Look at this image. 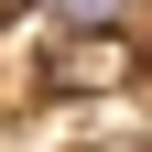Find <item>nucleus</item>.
<instances>
[{
  "label": "nucleus",
  "mask_w": 152,
  "mask_h": 152,
  "mask_svg": "<svg viewBox=\"0 0 152 152\" xmlns=\"http://www.w3.org/2000/svg\"><path fill=\"white\" fill-rule=\"evenodd\" d=\"M33 11H44L54 33H130V11H141V0H33Z\"/></svg>",
  "instance_id": "1"
},
{
  "label": "nucleus",
  "mask_w": 152,
  "mask_h": 152,
  "mask_svg": "<svg viewBox=\"0 0 152 152\" xmlns=\"http://www.w3.org/2000/svg\"><path fill=\"white\" fill-rule=\"evenodd\" d=\"M0 44H11V33H0Z\"/></svg>",
  "instance_id": "3"
},
{
  "label": "nucleus",
  "mask_w": 152,
  "mask_h": 152,
  "mask_svg": "<svg viewBox=\"0 0 152 152\" xmlns=\"http://www.w3.org/2000/svg\"><path fill=\"white\" fill-rule=\"evenodd\" d=\"M130 87H141V109H152V33L130 44Z\"/></svg>",
  "instance_id": "2"
}]
</instances>
